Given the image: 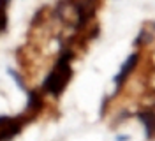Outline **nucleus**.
<instances>
[{
    "mask_svg": "<svg viewBox=\"0 0 155 141\" xmlns=\"http://www.w3.org/2000/svg\"><path fill=\"white\" fill-rule=\"evenodd\" d=\"M136 60H137V55H130V58H129L125 64L122 65V71H120V74L115 78V83H116V85H122V81L125 79V76L129 74L130 71H132V67H134Z\"/></svg>",
    "mask_w": 155,
    "mask_h": 141,
    "instance_id": "obj_1",
    "label": "nucleus"
},
{
    "mask_svg": "<svg viewBox=\"0 0 155 141\" xmlns=\"http://www.w3.org/2000/svg\"><path fill=\"white\" fill-rule=\"evenodd\" d=\"M127 139H129L127 136H118V139H116V141H127Z\"/></svg>",
    "mask_w": 155,
    "mask_h": 141,
    "instance_id": "obj_2",
    "label": "nucleus"
}]
</instances>
